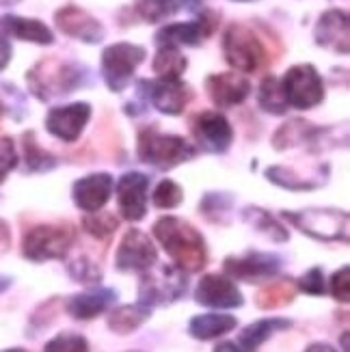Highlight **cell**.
I'll return each mask as SVG.
<instances>
[{"label": "cell", "instance_id": "35", "mask_svg": "<svg viewBox=\"0 0 350 352\" xmlns=\"http://www.w3.org/2000/svg\"><path fill=\"white\" fill-rule=\"evenodd\" d=\"M43 352H89V344L78 333H61L45 344Z\"/></svg>", "mask_w": 350, "mask_h": 352}, {"label": "cell", "instance_id": "20", "mask_svg": "<svg viewBox=\"0 0 350 352\" xmlns=\"http://www.w3.org/2000/svg\"><path fill=\"white\" fill-rule=\"evenodd\" d=\"M206 94L219 109H232L249 98L251 82L245 76H238L234 72L210 74L206 78Z\"/></svg>", "mask_w": 350, "mask_h": 352}, {"label": "cell", "instance_id": "48", "mask_svg": "<svg viewBox=\"0 0 350 352\" xmlns=\"http://www.w3.org/2000/svg\"><path fill=\"white\" fill-rule=\"evenodd\" d=\"M18 3H20V0H0V7H13Z\"/></svg>", "mask_w": 350, "mask_h": 352}, {"label": "cell", "instance_id": "1", "mask_svg": "<svg viewBox=\"0 0 350 352\" xmlns=\"http://www.w3.org/2000/svg\"><path fill=\"white\" fill-rule=\"evenodd\" d=\"M91 80V72L87 65L61 60L56 56L41 58L26 72L28 91L39 102H50L56 98H65L76 89L87 87Z\"/></svg>", "mask_w": 350, "mask_h": 352}, {"label": "cell", "instance_id": "22", "mask_svg": "<svg viewBox=\"0 0 350 352\" xmlns=\"http://www.w3.org/2000/svg\"><path fill=\"white\" fill-rule=\"evenodd\" d=\"M117 302V292L111 287H96L76 294L67 300V314L76 320H94Z\"/></svg>", "mask_w": 350, "mask_h": 352}, {"label": "cell", "instance_id": "18", "mask_svg": "<svg viewBox=\"0 0 350 352\" xmlns=\"http://www.w3.org/2000/svg\"><path fill=\"white\" fill-rule=\"evenodd\" d=\"M225 272L234 279L242 281H257L277 274L281 270V257L272 253H262V251H251L247 255L238 257H227L223 262Z\"/></svg>", "mask_w": 350, "mask_h": 352}, {"label": "cell", "instance_id": "44", "mask_svg": "<svg viewBox=\"0 0 350 352\" xmlns=\"http://www.w3.org/2000/svg\"><path fill=\"white\" fill-rule=\"evenodd\" d=\"M11 244V232H9V225L5 221H0V255H3Z\"/></svg>", "mask_w": 350, "mask_h": 352}, {"label": "cell", "instance_id": "25", "mask_svg": "<svg viewBox=\"0 0 350 352\" xmlns=\"http://www.w3.org/2000/svg\"><path fill=\"white\" fill-rule=\"evenodd\" d=\"M290 327H292V320H287V318H264V320H257V322L249 324L245 331L240 333L238 348L242 352H255L266 340H270L275 333L285 331V329H290Z\"/></svg>", "mask_w": 350, "mask_h": 352}, {"label": "cell", "instance_id": "26", "mask_svg": "<svg viewBox=\"0 0 350 352\" xmlns=\"http://www.w3.org/2000/svg\"><path fill=\"white\" fill-rule=\"evenodd\" d=\"M238 324V320L234 316H227V314H201V316H195L190 322H188V333L193 335L195 340H217L221 335L234 331Z\"/></svg>", "mask_w": 350, "mask_h": 352}, {"label": "cell", "instance_id": "33", "mask_svg": "<svg viewBox=\"0 0 350 352\" xmlns=\"http://www.w3.org/2000/svg\"><path fill=\"white\" fill-rule=\"evenodd\" d=\"M266 177L277 184L281 188H287V190H314L320 186V182H307V179H300L292 169H285V166H268L266 169Z\"/></svg>", "mask_w": 350, "mask_h": 352}, {"label": "cell", "instance_id": "39", "mask_svg": "<svg viewBox=\"0 0 350 352\" xmlns=\"http://www.w3.org/2000/svg\"><path fill=\"white\" fill-rule=\"evenodd\" d=\"M18 166V151L11 139H0V184Z\"/></svg>", "mask_w": 350, "mask_h": 352}, {"label": "cell", "instance_id": "42", "mask_svg": "<svg viewBox=\"0 0 350 352\" xmlns=\"http://www.w3.org/2000/svg\"><path fill=\"white\" fill-rule=\"evenodd\" d=\"M160 5H164L171 13H177L179 9L186 11H201V0H158Z\"/></svg>", "mask_w": 350, "mask_h": 352}, {"label": "cell", "instance_id": "9", "mask_svg": "<svg viewBox=\"0 0 350 352\" xmlns=\"http://www.w3.org/2000/svg\"><path fill=\"white\" fill-rule=\"evenodd\" d=\"M186 292V277L177 266H160L158 270H145L139 281V302L145 307L171 305Z\"/></svg>", "mask_w": 350, "mask_h": 352}, {"label": "cell", "instance_id": "27", "mask_svg": "<svg viewBox=\"0 0 350 352\" xmlns=\"http://www.w3.org/2000/svg\"><path fill=\"white\" fill-rule=\"evenodd\" d=\"M149 316H151V309L141 302L121 305V307L113 309V314L109 316V327H111V331H115L119 335H128L139 327H143L149 320Z\"/></svg>", "mask_w": 350, "mask_h": 352}, {"label": "cell", "instance_id": "8", "mask_svg": "<svg viewBox=\"0 0 350 352\" xmlns=\"http://www.w3.org/2000/svg\"><path fill=\"white\" fill-rule=\"evenodd\" d=\"M281 89L287 106L296 111H309L316 109L325 100V82L322 76L311 63H298L292 65L283 74Z\"/></svg>", "mask_w": 350, "mask_h": 352}, {"label": "cell", "instance_id": "14", "mask_svg": "<svg viewBox=\"0 0 350 352\" xmlns=\"http://www.w3.org/2000/svg\"><path fill=\"white\" fill-rule=\"evenodd\" d=\"M91 119V104L87 102H74L65 106H56L45 115V130L54 139L63 143H74L80 139L87 124Z\"/></svg>", "mask_w": 350, "mask_h": 352}, {"label": "cell", "instance_id": "5", "mask_svg": "<svg viewBox=\"0 0 350 352\" xmlns=\"http://www.w3.org/2000/svg\"><path fill=\"white\" fill-rule=\"evenodd\" d=\"M281 217L316 240H348V214L336 208H305L283 212Z\"/></svg>", "mask_w": 350, "mask_h": 352}, {"label": "cell", "instance_id": "11", "mask_svg": "<svg viewBox=\"0 0 350 352\" xmlns=\"http://www.w3.org/2000/svg\"><path fill=\"white\" fill-rule=\"evenodd\" d=\"M139 98L151 104L158 113L177 117L184 113L190 102V89L182 78H158V80H141Z\"/></svg>", "mask_w": 350, "mask_h": 352}, {"label": "cell", "instance_id": "34", "mask_svg": "<svg viewBox=\"0 0 350 352\" xmlns=\"http://www.w3.org/2000/svg\"><path fill=\"white\" fill-rule=\"evenodd\" d=\"M151 199H154V206L160 208V210H173L182 204V199H184V190L179 188V184L173 182V179H162L154 195H151Z\"/></svg>", "mask_w": 350, "mask_h": 352}, {"label": "cell", "instance_id": "21", "mask_svg": "<svg viewBox=\"0 0 350 352\" xmlns=\"http://www.w3.org/2000/svg\"><path fill=\"white\" fill-rule=\"evenodd\" d=\"M115 190V179L109 173H91L78 179L72 188V199L76 208L83 212H98L106 206Z\"/></svg>", "mask_w": 350, "mask_h": 352}, {"label": "cell", "instance_id": "36", "mask_svg": "<svg viewBox=\"0 0 350 352\" xmlns=\"http://www.w3.org/2000/svg\"><path fill=\"white\" fill-rule=\"evenodd\" d=\"M83 227H85V232L91 234L94 238H109L111 234L117 232V219H115V214H94V217H87L83 221Z\"/></svg>", "mask_w": 350, "mask_h": 352}, {"label": "cell", "instance_id": "23", "mask_svg": "<svg viewBox=\"0 0 350 352\" xmlns=\"http://www.w3.org/2000/svg\"><path fill=\"white\" fill-rule=\"evenodd\" d=\"M0 28H3L7 35H11L15 39H22V41H30V43H37V45L54 43L52 30L41 20H35V18H22V15L7 13L0 18Z\"/></svg>", "mask_w": 350, "mask_h": 352}, {"label": "cell", "instance_id": "45", "mask_svg": "<svg viewBox=\"0 0 350 352\" xmlns=\"http://www.w3.org/2000/svg\"><path fill=\"white\" fill-rule=\"evenodd\" d=\"M305 352H338V350L329 344H311Z\"/></svg>", "mask_w": 350, "mask_h": 352}, {"label": "cell", "instance_id": "50", "mask_svg": "<svg viewBox=\"0 0 350 352\" xmlns=\"http://www.w3.org/2000/svg\"><path fill=\"white\" fill-rule=\"evenodd\" d=\"M232 3H253V0H232Z\"/></svg>", "mask_w": 350, "mask_h": 352}, {"label": "cell", "instance_id": "19", "mask_svg": "<svg viewBox=\"0 0 350 352\" xmlns=\"http://www.w3.org/2000/svg\"><path fill=\"white\" fill-rule=\"evenodd\" d=\"M147 188L149 177L139 171H130L117 182L119 214L126 221H141L147 214Z\"/></svg>", "mask_w": 350, "mask_h": 352}, {"label": "cell", "instance_id": "3", "mask_svg": "<svg viewBox=\"0 0 350 352\" xmlns=\"http://www.w3.org/2000/svg\"><path fill=\"white\" fill-rule=\"evenodd\" d=\"M136 154H139L141 162L156 166L160 171H166V169H173V166L195 158V147L184 139V136L162 134L154 128H145L139 132Z\"/></svg>", "mask_w": 350, "mask_h": 352}, {"label": "cell", "instance_id": "17", "mask_svg": "<svg viewBox=\"0 0 350 352\" xmlns=\"http://www.w3.org/2000/svg\"><path fill=\"white\" fill-rule=\"evenodd\" d=\"M316 43L336 54H348L350 50V18L344 9H329L316 22Z\"/></svg>", "mask_w": 350, "mask_h": 352}, {"label": "cell", "instance_id": "15", "mask_svg": "<svg viewBox=\"0 0 350 352\" xmlns=\"http://www.w3.org/2000/svg\"><path fill=\"white\" fill-rule=\"evenodd\" d=\"M193 134L201 149L210 154H225L234 143V128L219 111H204L193 121Z\"/></svg>", "mask_w": 350, "mask_h": 352}, {"label": "cell", "instance_id": "37", "mask_svg": "<svg viewBox=\"0 0 350 352\" xmlns=\"http://www.w3.org/2000/svg\"><path fill=\"white\" fill-rule=\"evenodd\" d=\"M294 298V289L290 285H272V287H266L260 292L257 296V302H260L262 309H268V307H279V305H285Z\"/></svg>", "mask_w": 350, "mask_h": 352}, {"label": "cell", "instance_id": "49", "mask_svg": "<svg viewBox=\"0 0 350 352\" xmlns=\"http://www.w3.org/2000/svg\"><path fill=\"white\" fill-rule=\"evenodd\" d=\"M3 352H26V350H22V348H9V350H3Z\"/></svg>", "mask_w": 350, "mask_h": 352}, {"label": "cell", "instance_id": "6", "mask_svg": "<svg viewBox=\"0 0 350 352\" xmlns=\"http://www.w3.org/2000/svg\"><path fill=\"white\" fill-rule=\"evenodd\" d=\"M223 56L238 72H257L266 58L264 43L245 24H230L223 33Z\"/></svg>", "mask_w": 350, "mask_h": 352}, {"label": "cell", "instance_id": "31", "mask_svg": "<svg viewBox=\"0 0 350 352\" xmlns=\"http://www.w3.org/2000/svg\"><path fill=\"white\" fill-rule=\"evenodd\" d=\"M24 160H26V171L28 173H43V171H52L54 166L58 164V160L48 154L45 149H41L35 141V134L33 132H26L24 134Z\"/></svg>", "mask_w": 350, "mask_h": 352}, {"label": "cell", "instance_id": "4", "mask_svg": "<svg viewBox=\"0 0 350 352\" xmlns=\"http://www.w3.org/2000/svg\"><path fill=\"white\" fill-rule=\"evenodd\" d=\"M145 58H147V50L139 43L119 41L113 45H106L102 50V60H100L102 80L113 94H121V91H126L130 87L136 69H139V65Z\"/></svg>", "mask_w": 350, "mask_h": 352}, {"label": "cell", "instance_id": "29", "mask_svg": "<svg viewBox=\"0 0 350 352\" xmlns=\"http://www.w3.org/2000/svg\"><path fill=\"white\" fill-rule=\"evenodd\" d=\"M186 67L188 60L177 48H158L154 63H151V69L158 78H182Z\"/></svg>", "mask_w": 350, "mask_h": 352}, {"label": "cell", "instance_id": "7", "mask_svg": "<svg viewBox=\"0 0 350 352\" xmlns=\"http://www.w3.org/2000/svg\"><path fill=\"white\" fill-rule=\"evenodd\" d=\"M74 227L61 225H37L26 232L22 242V253L30 262H50V259L65 257L74 244Z\"/></svg>", "mask_w": 350, "mask_h": 352}, {"label": "cell", "instance_id": "28", "mask_svg": "<svg viewBox=\"0 0 350 352\" xmlns=\"http://www.w3.org/2000/svg\"><path fill=\"white\" fill-rule=\"evenodd\" d=\"M257 104L260 109L268 115H285L287 113V102L283 96V89H281V80L277 76H266L260 85V91H257Z\"/></svg>", "mask_w": 350, "mask_h": 352}, {"label": "cell", "instance_id": "2", "mask_svg": "<svg viewBox=\"0 0 350 352\" xmlns=\"http://www.w3.org/2000/svg\"><path fill=\"white\" fill-rule=\"evenodd\" d=\"M154 236L171 255L182 272H199L208 262L204 236L197 229L177 217H162L154 225Z\"/></svg>", "mask_w": 350, "mask_h": 352}, {"label": "cell", "instance_id": "24", "mask_svg": "<svg viewBox=\"0 0 350 352\" xmlns=\"http://www.w3.org/2000/svg\"><path fill=\"white\" fill-rule=\"evenodd\" d=\"M320 132H322L320 128H316L305 119H290L275 132V136H272V147L277 151L292 149L298 145L311 143L316 136H320Z\"/></svg>", "mask_w": 350, "mask_h": 352}, {"label": "cell", "instance_id": "12", "mask_svg": "<svg viewBox=\"0 0 350 352\" xmlns=\"http://www.w3.org/2000/svg\"><path fill=\"white\" fill-rule=\"evenodd\" d=\"M158 262V253L151 238L141 232V229H130V232L121 238L117 255H115V266L121 272H145L154 268Z\"/></svg>", "mask_w": 350, "mask_h": 352}, {"label": "cell", "instance_id": "38", "mask_svg": "<svg viewBox=\"0 0 350 352\" xmlns=\"http://www.w3.org/2000/svg\"><path fill=\"white\" fill-rule=\"evenodd\" d=\"M298 287H300V292H305V294H311V296H322L327 292V285H325V272L322 268H309L303 277L298 279Z\"/></svg>", "mask_w": 350, "mask_h": 352}, {"label": "cell", "instance_id": "41", "mask_svg": "<svg viewBox=\"0 0 350 352\" xmlns=\"http://www.w3.org/2000/svg\"><path fill=\"white\" fill-rule=\"evenodd\" d=\"M69 274L80 283H98L102 279V272L100 268H96L87 259H78V262L69 264Z\"/></svg>", "mask_w": 350, "mask_h": 352}, {"label": "cell", "instance_id": "13", "mask_svg": "<svg viewBox=\"0 0 350 352\" xmlns=\"http://www.w3.org/2000/svg\"><path fill=\"white\" fill-rule=\"evenodd\" d=\"M54 24L63 35H67L76 41H83L87 45L102 43L106 37V30H104L102 22L98 18H94L89 11H85L83 7H76V5L61 7L54 13Z\"/></svg>", "mask_w": 350, "mask_h": 352}, {"label": "cell", "instance_id": "43", "mask_svg": "<svg viewBox=\"0 0 350 352\" xmlns=\"http://www.w3.org/2000/svg\"><path fill=\"white\" fill-rule=\"evenodd\" d=\"M11 54H13V50H11L9 39L5 35H0V72L11 63Z\"/></svg>", "mask_w": 350, "mask_h": 352}, {"label": "cell", "instance_id": "40", "mask_svg": "<svg viewBox=\"0 0 350 352\" xmlns=\"http://www.w3.org/2000/svg\"><path fill=\"white\" fill-rule=\"evenodd\" d=\"M331 294L340 302L350 300V268L344 266L331 277Z\"/></svg>", "mask_w": 350, "mask_h": 352}, {"label": "cell", "instance_id": "47", "mask_svg": "<svg viewBox=\"0 0 350 352\" xmlns=\"http://www.w3.org/2000/svg\"><path fill=\"white\" fill-rule=\"evenodd\" d=\"M9 285H11V279L9 277H0V294H3Z\"/></svg>", "mask_w": 350, "mask_h": 352}, {"label": "cell", "instance_id": "32", "mask_svg": "<svg viewBox=\"0 0 350 352\" xmlns=\"http://www.w3.org/2000/svg\"><path fill=\"white\" fill-rule=\"evenodd\" d=\"M0 111L13 117L15 121H22L28 113L26 96L15 85L3 80H0Z\"/></svg>", "mask_w": 350, "mask_h": 352}, {"label": "cell", "instance_id": "46", "mask_svg": "<svg viewBox=\"0 0 350 352\" xmlns=\"http://www.w3.org/2000/svg\"><path fill=\"white\" fill-rule=\"evenodd\" d=\"M215 352H242L236 344H232V342H223V344H219L217 346V350Z\"/></svg>", "mask_w": 350, "mask_h": 352}, {"label": "cell", "instance_id": "10", "mask_svg": "<svg viewBox=\"0 0 350 352\" xmlns=\"http://www.w3.org/2000/svg\"><path fill=\"white\" fill-rule=\"evenodd\" d=\"M221 22V15L215 11H199V18L193 22H175L162 26L158 33L154 35V41L158 48H182V45H195L204 43L212 33L217 30Z\"/></svg>", "mask_w": 350, "mask_h": 352}, {"label": "cell", "instance_id": "30", "mask_svg": "<svg viewBox=\"0 0 350 352\" xmlns=\"http://www.w3.org/2000/svg\"><path fill=\"white\" fill-rule=\"evenodd\" d=\"M245 219H247L249 225H253L257 229V232H262L264 236H268L270 240H275V242H287V238H290L287 229L277 219H272L270 212H266L262 208L249 206L245 210Z\"/></svg>", "mask_w": 350, "mask_h": 352}, {"label": "cell", "instance_id": "16", "mask_svg": "<svg viewBox=\"0 0 350 352\" xmlns=\"http://www.w3.org/2000/svg\"><path fill=\"white\" fill-rule=\"evenodd\" d=\"M195 300L210 309H236L242 307V298L238 285L225 274H206L195 289Z\"/></svg>", "mask_w": 350, "mask_h": 352}]
</instances>
